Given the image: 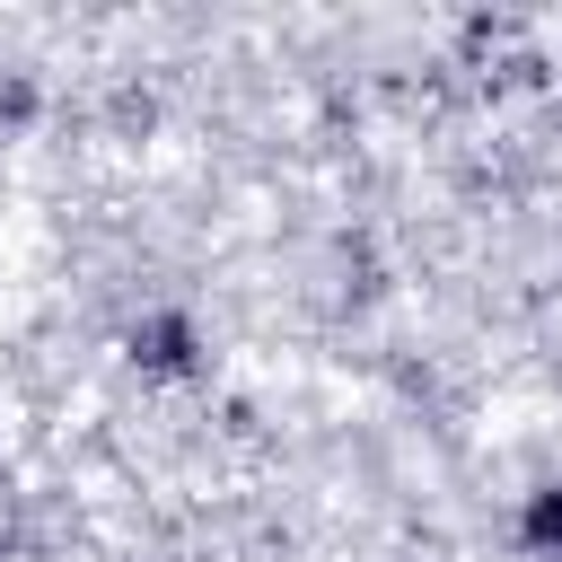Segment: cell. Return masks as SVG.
Wrapping results in <instances>:
<instances>
[{
	"label": "cell",
	"mask_w": 562,
	"mask_h": 562,
	"mask_svg": "<svg viewBox=\"0 0 562 562\" xmlns=\"http://www.w3.org/2000/svg\"><path fill=\"white\" fill-rule=\"evenodd\" d=\"M527 544H536V553H544V562H562V483H553V492H536V501H527Z\"/></svg>",
	"instance_id": "obj_1"
}]
</instances>
